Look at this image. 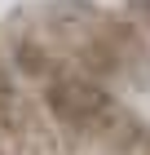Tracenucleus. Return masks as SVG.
Returning <instances> with one entry per match:
<instances>
[{"label":"nucleus","mask_w":150,"mask_h":155,"mask_svg":"<svg viewBox=\"0 0 150 155\" xmlns=\"http://www.w3.org/2000/svg\"><path fill=\"white\" fill-rule=\"evenodd\" d=\"M128 18H132L141 31H150V0H128Z\"/></svg>","instance_id":"obj_3"},{"label":"nucleus","mask_w":150,"mask_h":155,"mask_svg":"<svg viewBox=\"0 0 150 155\" xmlns=\"http://www.w3.org/2000/svg\"><path fill=\"white\" fill-rule=\"evenodd\" d=\"M22 93H18V75L5 58H0V129L5 133H18L22 129Z\"/></svg>","instance_id":"obj_2"},{"label":"nucleus","mask_w":150,"mask_h":155,"mask_svg":"<svg viewBox=\"0 0 150 155\" xmlns=\"http://www.w3.org/2000/svg\"><path fill=\"white\" fill-rule=\"evenodd\" d=\"M40 31L62 58L93 80H146L150 45L128 13H115L97 0H44Z\"/></svg>","instance_id":"obj_1"}]
</instances>
